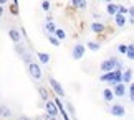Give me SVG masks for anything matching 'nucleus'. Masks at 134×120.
I'll return each mask as SVG.
<instances>
[{
  "instance_id": "34",
  "label": "nucleus",
  "mask_w": 134,
  "mask_h": 120,
  "mask_svg": "<svg viewBox=\"0 0 134 120\" xmlns=\"http://www.w3.org/2000/svg\"><path fill=\"white\" fill-rule=\"evenodd\" d=\"M7 2H8V0H0V5H5Z\"/></svg>"
},
{
  "instance_id": "19",
  "label": "nucleus",
  "mask_w": 134,
  "mask_h": 120,
  "mask_svg": "<svg viewBox=\"0 0 134 120\" xmlns=\"http://www.w3.org/2000/svg\"><path fill=\"white\" fill-rule=\"evenodd\" d=\"M103 97H104L106 102H111L113 97H114V96H113V91L111 89H104V91H103Z\"/></svg>"
},
{
  "instance_id": "1",
  "label": "nucleus",
  "mask_w": 134,
  "mask_h": 120,
  "mask_svg": "<svg viewBox=\"0 0 134 120\" xmlns=\"http://www.w3.org/2000/svg\"><path fill=\"white\" fill-rule=\"evenodd\" d=\"M99 81H103V82H109L111 86H114V84H118V82H121V71L114 69V71L104 72L103 76H99Z\"/></svg>"
},
{
  "instance_id": "12",
  "label": "nucleus",
  "mask_w": 134,
  "mask_h": 120,
  "mask_svg": "<svg viewBox=\"0 0 134 120\" xmlns=\"http://www.w3.org/2000/svg\"><path fill=\"white\" fill-rule=\"evenodd\" d=\"M12 117V110L7 105H0V118H10Z\"/></svg>"
},
{
  "instance_id": "21",
  "label": "nucleus",
  "mask_w": 134,
  "mask_h": 120,
  "mask_svg": "<svg viewBox=\"0 0 134 120\" xmlns=\"http://www.w3.org/2000/svg\"><path fill=\"white\" fill-rule=\"evenodd\" d=\"M126 54H127V58L129 59H134V48H132V45L127 46V49H126Z\"/></svg>"
},
{
  "instance_id": "35",
  "label": "nucleus",
  "mask_w": 134,
  "mask_h": 120,
  "mask_svg": "<svg viewBox=\"0 0 134 120\" xmlns=\"http://www.w3.org/2000/svg\"><path fill=\"white\" fill-rule=\"evenodd\" d=\"M35 120H43V117H37V118H35Z\"/></svg>"
},
{
  "instance_id": "29",
  "label": "nucleus",
  "mask_w": 134,
  "mask_h": 120,
  "mask_svg": "<svg viewBox=\"0 0 134 120\" xmlns=\"http://www.w3.org/2000/svg\"><path fill=\"white\" fill-rule=\"evenodd\" d=\"M80 3H81V0H71V5L76 8H80Z\"/></svg>"
},
{
  "instance_id": "9",
  "label": "nucleus",
  "mask_w": 134,
  "mask_h": 120,
  "mask_svg": "<svg viewBox=\"0 0 134 120\" xmlns=\"http://www.w3.org/2000/svg\"><path fill=\"white\" fill-rule=\"evenodd\" d=\"M45 110H46V113H48V115H51V117H56V115H58L56 105H55L51 100H45Z\"/></svg>"
},
{
  "instance_id": "7",
  "label": "nucleus",
  "mask_w": 134,
  "mask_h": 120,
  "mask_svg": "<svg viewBox=\"0 0 134 120\" xmlns=\"http://www.w3.org/2000/svg\"><path fill=\"white\" fill-rule=\"evenodd\" d=\"M53 104L56 105V110L60 112V115L63 117V120H70V115H68V112L65 110V107H63V102L60 100V97H56L55 100H53Z\"/></svg>"
},
{
  "instance_id": "22",
  "label": "nucleus",
  "mask_w": 134,
  "mask_h": 120,
  "mask_svg": "<svg viewBox=\"0 0 134 120\" xmlns=\"http://www.w3.org/2000/svg\"><path fill=\"white\" fill-rule=\"evenodd\" d=\"M118 13H119V15H124V17H126L127 8H126V7H122V5H118Z\"/></svg>"
},
{
  "instance_id": "31",
  "label": "nucleus",
  "mask_w": 134,
  "mask_h": 120,
  "mask_svg": "<svg viewBox=\"0 0 134 120\" xmlns=\"http://www.w3.org/2000/svg\"><path fill=\"white\" fill-rule=\"evenodd\" d=\"M86 5H88V2H86V0H81V3H80V8H86Z\"/></svg>"
},
{
  "instance_id": "33",
  "label": "nucleus",
  "mask_w": 134,
  "mask_h": 120,
  "mask_svg": "<svg viewBox=\"0 0 134 120\" xmlns=\"http://www.w3.org/2000/svg\"><path fill=\"white\" fill-rule=\"evenodd\" d=\"M2 15H3V7L0 5V17H2Z\"/></svg>"
},
{
  "instance_id": "13",
  "label": "nucleus",
  "mask_w": 134,
  "mask_h": 120,
  "mask_svg": "<svg viewBox=\"0 0 134 120\" xmlns=\"http://www.w3.org/2000/svg\"><path fill=\"white\" fill-rule=\"evenodd\" d=\"M38 94H40V97H42L43 102H45V100H50V92L46 91V87L40 86V87H38Z\"/></svg>"
},
{
  "instance_id": "15",
  "label": "nucleus",
  "mask_w": 134,
  "mask_h": 120,
  "mask_svg": "<svg viewBox=\"0 0 134 120\" xmlns=\"http://www.w3.org/2000/svg\"><path fill=\"white\" fill-rule=\"evenodd\" d=\"M91 30L94 31V33H103V31H104V25L99 23V22H94L91 25Z\"/></svg>"
},
{
  "instance_id": "5",
  "label": "nucleus",
  "mask_w": 134,
  "mask_h": 120,
  "mask_svg": "<svg viewBox=\"0 0 134 120\" xmlns=\"http://www.w3.org/2000/svg\"><path fill=\"white\" fill-rule=\"evenodd\" d=\"M85 51H86V46H85V45H76L75 48H73V51H71V56H73V59L78 61V59L83 58Z\"/></svg>"
},
{
  "instance_id": "11",
  "label": "nucleus",
  "mask_w": 134,
  "mask_h": 120,
  "mask_svg": "<svg viewBox=\"0 0 134 120\" xmlns=\"http://www.w3.org/2000/svg\"><path fill=\"white\" fill-rule=\"evenodd\" d=\"M132 79V69H126L124 72H121V82L126 84V82H131Z\"/></svg>"
},
{
  "instance_id": "26",
  "label": "nucleus",
  "mask_w": 134,
  "mask_h": 120,
  "mask_svg": "<svg viewBox=\"0 0 134 120\" xmlns=\"http://www.w3.org/2000/svg\"><path fill=\"white\" fill-rule=\"evenodd\" d=\"M42 8L45 10V12H48V10H50V2H48V0H43V3H42Z\"/></svg>"
},
{
  "instance_id": "17",
  "label": "nucleus",
  "mask_w": 134,
  "mask_h": 120,
  "mask_svg": "<svg viewBox=\"0 0 134 120\" xmlns=\"http://www.w3.org/2000/svg\"><path fill=\"white\" fill-rule=\"evenodd\" d=\"M106 12H108V15H116L118 13V5L116 3H108Z\"/></svg>"
},
{
  "instance_id": "8",
  "label": "nucleus",
  "mask_w": 134,
  "mask_h": 120,
  "mask_svg": "<svg viewBox=\"0 0 134 120\" xmlns=\"http://www.w3.org/2000/svg\"><path fill=\"white\" fill-rule=\"evenodd\" d=\"M111 115L114 117H124L126 115V109L121 105V104H114V105L111 107Z\"/></svg>"
},
{
  "instance_id": "16",
  "label": "nucleus",
  "mask_w": 134,
  "mask_h": 120,
  "mask_svg": "<svg viewBox=\"0 0 134 120\" xmlns=\"http://www.w3.org/2000/svg\"><path fill=\"white\" fill-rule=\"evenodd\" d=\"M55 38L58 40V41H63L66 38V33H65V30H61V28H56L55 30Z\"/></svg>"
},
{
  "instance_id": "4",
  "label": "nucleus",
  "mask_w": 134,
  "mask_h": 120,
  "mask_svg": "<svg viewBox=\"0 0 134 120\" xmlns=\"http://www.w3.org/2000/svg\"><path fill=\"white\" fill-rule=\"evenodd\" d=\"M50 86H51V89L55 91L56 96H60V97H63L65 96V91H63V86L60 84L56 79H53V77H50Z\"/></svg>"
},
{
  "instance_id": "3",
  "label": "nucleus",
  "mask_w": 134,
  "mask_h": 120,
  "mask_svg": "<svg viewBox=\"0 0 134 120\" xmlns=\"http://www.w3.org/2000/svg\"><path fill=\"white\" fill-rule=\"evenodd\" d=\"M27 66H28V72H30V76H32L35 81H40V79L43 77L42 69H40V66L37 64V62H30V64H27Z\"/></svg>"
},
{
  "instance_id": "30",
  "label": "nucleus",
  "mask_w": 134,
  "mask_h": 120,
  "mask_svg": "<svg viewBox=\"0 0 134 120\" xmlns=\"http://www.w3.org/2000/svg\"><path fill=\"white\" fill-rule=\"evenodd\" d=\"M43 120H56V118L51 117V115H48V113H45V115H43Z\"/></svg>"
},
{
  "instance_id": "14",
  "label": "nucleus",
  "mask_w": 134,
  "mask_h": 120,
  "mask_svg": "<svg viewBox=\"0 0 134 120\" xmlns=\"http://www.w3.org/2000/svg\"><path fill=\"white\" fill-rule=\"evenodd\" d=\"M114 22H116V25H118V27H124V25H126V17H124V15H119V13H116L114 15Z\"/></svg>"
},
{
  "instance_id": "24",
  "label": "nucleus",
  "mask_w": 134,
  "mask_h": 120,
  "mask_svg": "<svg viewBox=\"0 0 134 120\" xmlns=\"http://www.w3.org/2000/svg\"><path fill=\"white\" fill-rule=\"evenodd\" d=\"M48 41H50V43H51V45H53V46H60V41H58V40H56V38H55V36H48Z\"/></svg>"
},
{
  "instance_id": "28",
  "label": "nucleus",
  "mask_w": 134,
  "mask_h": 120,
  "mask_svg": "<svg viewBox=\"0 0 134 120\" xmlns=\"http://www.w3.org/2000/svg\"><path fill=\"white\" fill-rule=\"evenodd\" d=\"M66 109H68V112H70V113H75V107H73V104H66Z\"/></svg>"
},
{
  "instance_id": "18",
  "label": "nucleus",
  "mask_w": 134,
  "mask_h": 120,
  "mask_svg": "<svg viewBox=\"0 0 134 120\" xmlns=\"http://www.w3.org/2000/svg\"><path fill=\"white\" fill-rule=\"evenodd\" d=\"M37 56H38L40 62H43V64H48V62H50V54L48 53H38Z\"/></svg>"
},
{
  "instance_id": "25",
  "label": "nucleus",
  "mask_w": 134,
  "mask_h": 120,
  "mask_svg": "<svg viewBox=\"0 0 134 120\" xmlns=\"http://www.w3.org/2000/svg\"><path fill=\"white\" fill-rule=\"evenodd\" d=\"M126 49H127L126 45H119V46H118V51H119L121 54H126Z\"/></svg>"
},
{
  "instance_id": "6",
  "label": "nucleus",
  "mask_w": 134,
  "mask_h": 120,
  "mask_svg": "<svg viewBox=\"0 0 134 120\" xmlns=\"http://www.w3.org/2000/svg\"><path fill=\"white\" fill-rule=\"evenodd\" d=\"M113 96H116V97H124V96H126V84L118 82V84L113 86Z\"/></svg>"
},
{
  "instance_id": "23",
  "label": "nucleus",
  "mask_w": 134,
  "mask_h": 120,
  "mask_svg": "<svg viewBox=\"0 0 134 120\" xmlns=\"http://www.w3.org/2000/svg\"><path fill=\"white\" fill-rule=\"evenodd\" d=\"M45 27H46V30H48V31H50V33H55V30H56V28H55V25H53V23H51V22H48V23H46V25H45Z\"/></svg>"
},
{
  "instance_id": "27",
  "label": "nucleus",
  "mask_w": 134,
  "mask_h": 120,
  "mask_svg": "<svg viewBox=\"0 0 134 120\" xmlns=\"http://www.w3.org/2000/svg\"><path fill=\"white\" fill-rule=\"evenodd\" d=\"M129 99L134 100V86H129Z\"/></svg>"
},
{
  "instance_id": "20",
  "label": "nucleus",
  "mask_w": 134,
  "mask_h": 120,
  "mask_svg": "<svg viewBox=\"0 0 134 120\" xmlns=\"http://www.w3.org/2000/svg\"><path fill=\"white\" fill-rule=\"evenodd\" d=\"M88 48L93 49V51H98V49L101 48V45H99V43H96V41H90V43H88Z\"/></svg>"
},
{
  "instance_id": "2",
  "label": "nucleus",
  "mask_w": 134,
  "mask_h": 120,
  "mask_svg": "<svg viewBox=\"0 0 134 120\" xmlns=\"http://www.w3.org/2000/svg\"><path fill=\"white\" fill-rule=\"evenodd\" d=\"M118 67V71H121V62L118 61L116 58H109V59H106V61H103L101 64H99V69L103 72H109V71H114Z\"/></svg>"
},
{
  "instance_id": "32",
  "label": "nucleus",
  "mask_w": 134,
  "mask_h": 120,
  "mask_svg": "<svg viewBox=\"0 0 134 120\" xmlns=\"http://www.w3.org/2000/svg\"><path fill=\"white\" fill-rule=\"evenodd\" d=\"M18 120H32V118H28L27 115H22V117H18Z\"/></svg>"
},
{
  "instance_id": "10",
  "label": "nucleus",
  "mask_w": 134,
  "mask_h": 120,
  "mask_svg": "<svg viewBox=\"0 0 134 120\" xmlns=\"http://www.w3.org/2000/svg\"><path fill=\"white\" fill-rule=\"evenodd\" d=\"M8 36H10V40H12L15 45H18L20 41H22V36H20V31H18L17 28H10V30H8Z\"/></svg>"
},
{
  "instance_id": "36",
  "label": "nucleus",
  "mask_w": 134,
  "mask_h": 120,
  "mask_svg": "<svg viewBox=\"0 0 134 120\" xmlns=\"http://www.w3.org/2000/svg\"><path fill=\"white\" fill-rule=\"evenodd\" d=\"M104 2H108V3H113V0H104Z\"/></svg>"
}]
</instances>
